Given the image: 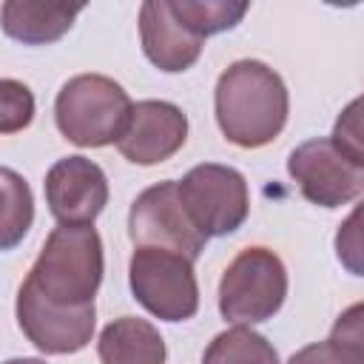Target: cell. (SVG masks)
<instances>
[{
	"mask_svg": "<svg viewBox=\"0 0 364 364\" xmlns=\"http://www.w3.org/2000/svg\"><path fill=\"white\" fill-rule=\"evenodd\" d=\"M213 108L228 142L239 148H262L282 134L290 97L284 80L267 63L236 60L216 80Z\"/></svg>",
	"mask_w": 364,
	"mask_h": 364,
	"instance_id": "1",
	"label": "cell"
},
{
	"mask_svg": "<svg viewBox=\"0 0 364 364\" xmlns=\"http://www.w3.org/2000/svg\"><path fill=\"white\" fill-rule=\"evenodd\" d=\"M102 239L94 225H57L34 259L23 287L60 307L94 304L102 284Z\"/></svg>",
	"mask_w": 364,
	"mask_h": 364,
	"instance_id": "2",
	"label": "cell"
},
{
	"mask_svg": "<svg viewBox=\"0 0 364 364\" xmlns=\"http://www.w3.org/2000/svg\"><path fill=\"white\" fill-rule=\"evenodd\" d=\"M134 114L128 91L105 74H77L57 91L54 122L60 134L80 148L119 142Z\"/></svg>",
	"mask_w": 364,
	"mask_h": 364,
	"instance_id": "3",
	"label": "cell"
},
{
	"mask_svg": "<svg viewBox=\"0 0 364 364\" xmlns=\"http://www.w3.org/2000/svg\"><path fill=\"white\" fill-rule=\"evenodd\" d=\"M287 299V270L267 247H245L222 273L219 313L230 324L273 318Z\"/></svg>",
	"mask_w": 364,
	"mask_h": 364,
	"instance_id": "4",
	"label": "cell"
},
{
	"mask_svg": "<svg viewBox=\"0 0 364 364\" xmlns=\"http://www.w3.org/2000/svg\"><path fill=\"white\" fill-rule=\"evenodd\" d=\"M134 299L159 321H188L199 310L193 262L162 247H136L128 264Z\"/></svg>",
	"mask_w": 364,
	"mask_h": 364,
	"instance_id": "5",
	"label": "cell"
},
{
	"mask_svg": "<svg viewBox=\"0 0 364 364\" xmlns=\"http://www.w3.org/2000/svg\"><path fill=\"white\" fill-rule=\"evenodd\" d=\"M182 205L205 239L228 236L247 219L250 193L245 176L219 162L193 165L179 182Z\"/></svg>",
	"mask_w": 364,
	"mask_h": 364,
	"instance_id": "6",
	"label": "cell"
},
{
	"mask_svg": "<svg viewBox=\"0 0 364 364\" xmlns=\"http://www.w3.org/2000/svg\"><path fill=\"white\" fill-rule=\"evenodd\" d=\"M128 236L136 247L173 250L188 256L191 262L199 259L208 242L182 205L179 182L173 179H162L134 199L128 210Z\"/></svg>",
	"mask_w": 364,
	"mask_h": 364,
	"instance_id": "7",
	"label": "cell"
},
{
	"mask_svg": "<svg viewBox=\"0 0 364 364\" xmlns=\"http://www.w3.org/2000/svg\"><path fill=\"white\" fill-rule=\"evenodd\" d=\"M287 173L301 196L318 208H341L364 193V168L353 165L330 136H313L293 148Z\"/></svg>",
	"mask_w": 364,
	"mask_h": 364,
	"instance_id": "8",
	"label": "cell"
},
{
	"mask_svg": "<svg viewBox=\"0 0 364 364\" xmlns=\"http://www.w3.org/2000/svg\"><path fill=\"white\" fill-rule=\"evenodd\" d=\"M17 324L23 336L48 355H71L88 347L97 324V307H60L20 284L17 293Z\"/></svg>",
	"mask_w": 364,
	"mask_h": 364,
	"instance_id": "9",
	"label": "cell"
},
{
	"mask_svg": "<svg viewBox=\"0 0 364 364\" xmlns=\"http://www.w3.org/2000/svg\"><path fill=\"white\" fill-rule=\"evenodd\" d=\"M46 205L60 225H94L108 205V176L85 156H63L46 173Z\"/></svg>",
	"mask_w": 364,
	"mask_h": 364,
	"instance_id": "10",
	"label": "cell"
},
{
	"mask_svg": "<svg viewBox=\"0 0 364 364\" xmlns=\"http://www.w3.org/2000/svg\"><path fill=\"white\" fill-rule=\"evenodd\" d=\"M188 139V117L165 100H142L134 105L131 122L119 136V154L134 165H159L171 159Z\"/></svg>",
	"mask_w": 364,
	"mask_h": 364,
	"instance_id": "11",
	"label": "cell"
},
{
	"mask_svg": "<svg viewBox=\"0 0 364 364\" xmlns=\"http://www.w3.org/2000/svg\"><path fill=\"white\" fill-rule=\"evenodd\" d=\"M139 40L145 57L165 74L188 71L205 46L199 37L168 0H148L139 9Z\"/></svg>",
	"mask_w": 364,
	"mask_h": 364,
	"instance_id": "12",
	"label": "cell"
},
{
	"mask_svg": "<svg viewBox=\"0 0 364 364\" xmlns=\"http://www.w3.org/2000/svg\"><path fill=\"white\" fill-rule=\"evenodd\" d=\"M82 11L80 3H43V0H6L3 14V31L11 40H20L23 46H48L57 43Z\"/></svg>",
	"mask_w": 364,
	"mask_h": 364,
	"instance_id": "13",
	"label": "cell"
},
{
	"mask_svg": "<svg viewBox=\"0 0 364 364\" xmlns=\"http://www.w3.org/2000/svg\"><path fill=\"white\" fill-rule=\"evenodd\" d=\"M97 355L102 364H165L168 347L151 321L122 316L102 327Z\"/></svg>",
	"mask_w": 364,
	"mask_h": 364,
	"instance_id": "14",
	"label": "cell"
},
{
	"mask_svg": "<svg viewBox=\"0 0 364 364\" xmlns=\"http://www.w3.org/2000/svg\"><path fill=\"white\" fill-rule=\"evenodd\" d=\"M202 364H279V353L262 333L236 324L213 336L202 353Z\"/></svg>",
	"mask_w": 364,
	"mask_h": 364,
	"instance_id": "15",
	"label": "cell"
},
{
	"mask_svg": "<svg viewBox=\"0 0 364 364\" xmlns=\"http://www.w3.org/2000/svg\"><path fill=\"white\" fill-rule=\"evenodd\" d=\"M0 179H3V239H0V247L3 250H11L31 228L34 222V199H31V188L28 182L14 173L11 168H3L0 171Z\"/></svg>",
	"mask_w": 364,
	"mask_h": 364,
	"instance_id": "16",
	"label": "cell"
},
{
	"mask_svg": "<svg viewBox=\"0 0 364 364\" xmlns=\"http://www.w3.org/2000/svg\"><path fill=\"white\" fill-rule=\"evenodd\" d=\"M171 6L199 37L228 31L247 14V3L230 0H173Z\"/></svg>",
	"mask_w": 364,
	"mask_h": 364,
	"instance_id": "17",
	"label": "cell"
},
{
	"mask_svg": "<svg viewBox=\"0 0 364 364\" xmlns=\"http://www.w3.org/2000/svg\"><path fill=\"white\" fill-rule=\"evenodd\" d=\"M330 139L353 165L364 168V97H355L341 108Z\"/></svg>",
	"mask_w": 364,
	"mask_h": 364,
	"instance_id": "18",
	"label": "cell"
},
{
	"mask_svg": "<svg viewBox=\"0 0 364 364\" xmlns=\"http://www.w3.org/2000/svg\"><path fill=\"white\" fill-rule=\"evenodd\" d=\"M336 256L341 267L364 279V199L350 210V216L336 230Z\"/></svg>",
	"mask_w": 364,
	"mask_h": 364,
	"instance_id": "19",
	"label": "cell"
},
{
	"mask_svg": "<svg viewBox=\"0 0 364 364\" xmlns=\"http://www.w3.org/2000/svg\"><path fill=\"white\" fill-rule=\"evenodd\" d=\"M31 117H34V97H31L28 85L6 77L0 82V131L14 134V131L26 128L31 122Z\"/></svg>",
	"mask_w": 364,
	"mask_h": 364,
	"instance_id": "20",
	"label": "cell"
},
{
	"mask_svg": "<svg viewBox=\"0 0 364 364\" xmlns=\"http://www.w3.org/2000/svg\"><path fill=\"white\" fill-rule=\"evenodd\" d=\"M287 364H364V355L327 338V341H313V344L296 350L287 358Z\"/></svg>",
	"mask_w": 364,
	"mask_h": 364,
	"instance_id": "21",
	"label": "cell"
},
{
	"mask_svg": "<svg viewBox=\"0 0 364 364\" xmlns=\"http://www.w3.org/2000/svg\"><path fill=\"white\" fill-rule=\"evenodd\" d=\"M330 338L338 341L341 347L364 355V301L350 304L347 310H341V316L333 321Z\"/></svg>",
	"mask_w": 364,
	"mask_h": 364,
	"instance_id": "22",
	"label": "cell"
},
{
	"mask_svg": "<svg viewBox=\"0 0 364 364\" xmlns=\"http://www.w3.org/2000/svg\"><path fill=\"white\" fill-rule=\"evenodd\" d=\"M6 364H46V361H40V358H9Z\"/></svg>",
	"mask_w": 364,
	"mask_h": 364,
	"instance_id": "23",
	"label": "cell"
}]
</instances>
